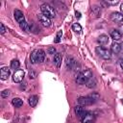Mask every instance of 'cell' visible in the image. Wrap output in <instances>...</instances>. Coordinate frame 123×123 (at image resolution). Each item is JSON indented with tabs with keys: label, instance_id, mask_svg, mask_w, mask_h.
<instances>
[{
	"label": "cell",
	"instance_id": "cell-1",
	"mask_svg": "<svg viewBox=\"0 0 123 123\" xmlns=\"http://www.w3.org/2000/svg\"><path fill=\"white\" fill-rule=\"evenodd\" d=\"M45 59V52L42 49H36L30 55V60L33 63L42 62Z\"/></svg>",
	"mask_w": 123,
	"mask_h": 123
},
{
	"label": "cell",
	"instance_id": "cell-2",
	"mask_svg": "<svg viewBox=\"0 0 123 123\" xmlns=\"http://www.w3.org/2000/svg\"><path fill=\"white\" fill-rule=\"evenodd\" d=\"M92 71L90 69H85L79 73V75L76 78V83L79 85H84L86 84L87 81L92 77Z\"/></svg>",
	"mask_w": 123,
	"mask_h": 123
},
{
	"label": "cell",
	"instance_id": "cell-3",
	"mask_svg": "<svg viewBox=\"0 0 123 123\" xmlns=\"http://www.w3.org/2000/svg\"><path fill=\"white\" fill-rule=\"evenodd\" d=\"M40 11H41L42 14L45 15L48 18H54L56 16V11H55V9L51 5H49L47 3H44V4H42L40 6Z\"/></svg>",
	"mask_w": 123,
	"mask_h": 123
},
{
	"label": "cell",
	"instance_id": "cell-4",
	"mask_svg": "<svg viewBox=\"0 0 123 123\" xmlns=\"http://www.w3.org/2000/svg\"><path fill=\"white\" fill-rule=\"evenodd\" d=\"M95 51H96V54H98V56L101 57L102 59H104V60L111 59V53L107 48H105L103 46H97L95 48Z\"/></svg>",
	"mask_w": 123,
	"mask_h": 123
},
{
	"label": "cell",
	"instance_id": "cell-5",
	"mask_svg": "<svg viewBox=\"0 0 123 123\" xmlns=\"http://www.w3.org/2000/svg\"><path fill=\"white\" fill-rule=\"evenodd\" d=\"M95 101H96V99L93 98V97H90V96L80 97V98L78 99V103H79V105H81V106H89V105L94 104Z\"/></svg>",
	"mask_w": 123,
	"mask_h": 123
},
{
	"label": "cell",
	"instance_id": "cell-6",
	"mask_svg": "<svg viewBox=\"0 0 123 123\" xmlns=\"http://www.w3.org/2000/svg\"><path fill=\"white\" fill-rule=\"evenodd\" d=\"M25 76V72L22 69H17L12 75V81L14 83H20Z\"/></svg>",
	"mask_w": 123,
	"mask_h": 123
},
{
	"label": "cell",
	"instance_id": "cell-7",
	"mask_svg": "<svg viewBox=\"0 0 123 123\" xmlns=\"http://www.w3.org/2000/svg\"><path fill=\"white\" fill-rule=\"evenodd\" d=\"M111 19L112 22L117 23V24L123 23V15H122L121 12H111Z\"/></svg>",
	"mask_w": 123,
	"mask_h": 123
},
{
	"label": "cell",
	"instance_id": "cell-8",
	"mask_svg": "<svg viewBox=\"0 0 123 123\" xmlns=\"http://www.w3.org/2000/svg\"><path fill=\"white\" fill-rule=\"evenodd\" d=\"M82 123H93L94 122V115L90 111H86L85 115L81 118Z\"/></svg>",
	"mask_w": 123,
	"mask_h": 123
},
{
	"label": "cell",
	"instance_id": "cell-9",
	"mask_svg": "<svg viewBox=\"0 0 123 123\" xmlns=\"http://www.w3.org/2000/svg\"><path fill=\"white\" fill-rule=\"evenodd\" d=\"M13 15H14L15 20H16L19 24L25 21V16H24L23 12H22L20 10H14V12H13Z\"/></svg>",
	"mask_w": 123,
	"mask_h": 123
},
{
	"label": "cell",
	"instance_id": "cell-10",
	"mask_svg": "<svg viewBox=\"0 0 123 123\" xmlns=\"http://www.w3.org/2000/svg\"><path fill=\"white\" fill-rule=\"evenodd\" d=\"M38 21L40 22L41 25H43L45 27H50L51 26V20H50V18L46 17L43 14H39L38 15Z\"/></svg>",
	"mask_w": 123,
	"mask_h": 123
},
{
	"label": "cell",
	"instance_id": "cell-11",
	"mask_svg": "<svg viewBox=\"0 0 123 123\" xmlns=\"http://www.w3.org/2000/svg\"><path fill=\"white\" fill-rule=\"evenodd\" d=\"M65 64H66L67 69H74V68L76 67V65L78 64V62H77L72 57H67V58H66Z\"/></svg>",
	"mask_w": 123,
	"mask_h": 123
},
{
	"label": "cell",
	"instance_id": "cell-12",
	"mask_svg": "<svg viewBox=\"0 0 123 123\" xmlns=\"http://www.w3.org/2000/svg\"><path fill=\"white\" fill-rule=\"evenodd\" d=\"M74 111H75L76 115H77L78 117H80V118H82V117L85 115V113L86 112V110H85V108H84V106H81V105L76 106V107L74 108Z\"/></svg>",
	"mask_w": 123,
	"mask_h": 123
},
{
	"label": "cell",
	"instance_id": "cell-13",
	"mask_svg": "<svg viewBox=\"0 0 123 123\" xmlns=\"http://www.w3.org/2000/svg\"><path fill=\"white\" fill-rule=\"evenodd\" d=\"M11 74V70L8 66H3L1 68V80H7Z\"/></svg>",
	"mask_w": 123,
	"mask_h": 123
},
{
	"label": "cell",
	"instance_id": "cell-14",
	"mask_svg": "<svg viewBox=\"0 0 123 123\" xmlns=\"http://www.w3.org/2000/svg\"><path fill=\"white\" fill-rule=\"evenodd\" d=\"M37 102H38V98H37V95H31V96L29 97V99H28V103H29V105H30L32 108H35V107L37 106Z\"/></svg>",
	"mask_w": 123,
	"mask_h": 123
},
{
	"label": "cell",
	"instance_id": "cell-15",
	"mask_svg": "<svg viewBox=\"0 0 123 123\" xmlns=\"http://www.w3.org/2000/svg\"><path fill=\"white\" fill-rule=\"evenodd\" d=\"M97 41H98L99 44H101V45H105V44H107V43L109 42V37H108L107 35H104V34H103V35H100V36L98 37Z\"/></svg>",
	"mask_w": 123,
	"mask_h": 123
},
{
	"label": "cell",
	"instance_id": "cell-16",
	"mask_svg": "<svg viewBox=\"0 0 123 123\" xmlns=\"http://www.w3.org/2000/svg\"><path fill=\"white\" fill-rule=\"evenodd\" d=\"M12 104L15 108H20L23 105V100L21 98H19V97H15V98H13L12 100Z\"/></svg>",
	"mask_w": 123,
	"mask_h": 123
},
{
	"label": "cell",
	"instance_id": "cell-17",
	"mask_svg": "<svg viewBox=\"0 0 123 123\" xmlns=\"http://www.w3.org/2000/svg\"><path fill=\"white\" fill-rule=\"evenodd\" d=\"M111 37L115 41V40H119L121 38V33L117 30H112L111 32Z\"/></svg>",
	"mask_w": 123,
	"mask_h": 123
},
{
	"label": "cell",
	"instance_id": "cell-18",
	"mask_svg": "<svg viewBox=\"0 0 123 123\" xmlns=\"http://www.w3.org/2000/svg\"><path fill=\"white\" fill-rule=\"evenodd\" d=\"M111 52L113 53V54H119V52H120V50H121V47H120V44L119 43H117L116 41H114L112 44H111Z\"/></svg>",
	"mask_w": 123,
	"mask_h": 123
},
{
	"label": "cell",
	"instance_id": "cell-19",
	"mask_svg": "<svg viewBox=\"0 0 123 123\" xmlns=\"http://www.w3.org/2000/svg\"><path fill=\"white\" fill-rule=\"evenodd\" d=\"M62 56H61L60 53L55 54V56H54V63H55V65H56L57 67H60V66H61V64H62Z\"/></svg>",
	"mask_w": 123,
	"mask_h": 123
},
{
	"label": "cell",
	"instance_id": "cell-20",
	"mask_svg": "<svg viewBox=\"0 0 123 123\" xmlns=\"http://www.w3.org/2000/svg\"><path fill=\"white\" fill-rule=\"evenodd\" d=\"M96 86H97V81H96V79L92 76V77L87 81V83H86V86H87L88 88H94Z\"/></svg>",
	"mask_w": 123,
	"mask_h": 123
},
{
	"label": "cell",
	"instance_id": "cell-21",
	"mask_svg": "<svg viewBox=\"0 0 123 123\" xmlns=\"http://www.w3.org/2000/svg\"><path fill=\"white\" fill-rule=\"evenodd\" d=\"M19 25H20V28H21V30H23V31H25V32H30V30H31V27H30V25H29V24H28L26 21H24V22L20 23Z\"/></svg>",
	"mask_w": 123,
	"mask_h": 123
},
{
	"label": "cell",
	"instance_id": "cell-22",
	"mask_svg": "<svg viewBox=\"0 0 123 123\" xmlns=\"http://www.w3.org/2000/svg\"><path fill=\"white\" fill-rule=\"evenodd\" d=\"M19 66H20V63H19V62H18L17 60H12V61L11 62V68H12V69H13V70L18 69Z\"/></svg>",
	"mask_w": 123,
	"mask_h": 123
},
{
	"label": "cell",
	"instance_id": "cell-23",
	"mask_svg": "<svg viewBox=\"0 0 123 123\" xmlns=\"http://www.w3.org/2000/svg\"><path fill=\"white\" fill-rule=\"evenodd\" d=\"M72 30H73L75 33L80 34V33L82 32V27H81V25H80L79 23H74V24L72 25Z\"/></svg>",
	"mask_w": 123,
	"mask_h": 123
},
{
	"label": "cell",
	"instance_id": "cell-24",
	"mask_svg": "<svg viewBox=\"0 0 123 123\" xmlns=\"http://www.w3.org/2000/svg\"><path fill=\"white\" fill-rule=\"evenodd\" d=\"M10 94H11V91H10L9 89H4V90L1 92V96H2L3 98H8V97L10 96Z\"/></svg>",
	"mask_w": 123,
	"mask_h": 123
},
{
	"label": "cell",
	"instance_id": "cell-25",
	"mask_svg": "<svg viewBox=\"0 0 123 123\" xmlns=\"http://www.w3.org/2000/svg\"><path fill=\"white\" fill-rule=\"evenodd\" d=\"M62 35V31H59V32H58V34H57V36H56V37H55V40H54L56 43H59V42L61 41Z\"/></svg>",
	"mask_w": 123,
	"mask_h": 123
},
{
	"label": "cell",
	"instance_id": "cell-26",
	"mask_svg": "<svg viewBox=\"0 0 123 123\" xmlns=\"http://www.w3.org/2000/svg\"><path fill=\"white\" fill-rule=\"evenodd\" d=\"M48 54H50V55H54V54H57L56 53V49L52 46V47H49L48 48Z\"/></svg>",
	"mask_w": 123,
	"mask_h": 123
},
{
	"label": "cell",
	"instance_id": "cell-27",
	"mask_svg": "<svg viewBox=\"0 0 123 123\" xmlns=\"http://www.w3.org/2000/svg\"><path fill=\"white\" fill-rule=\"evenodd\" d=\"M0 26H1V34L3 35V34H5V32L7 31V28L5 27V25H4L3 23H1V25H0Z\"/></svg>",
	"mask_w": 123,
	"mask_h": 123
},
{
	"label": "cell",
	"instance_id": "cell-28",
	"mask_svg": "<svg viewBox=\"0 0 123 123\" xmlns=\"http://www.w3.org/2000/svg\"><path fill=\"white\" fill-rule=\"evenodd\" d=\"M120 11H121V13H122V15H123V3H122L121 6H120Z\"/></svg>",
	"mask_w": 123,
	"mask_h": 123
},
{
	"label": "cell",
	"instance_id": "cell-29",
	"mask_svg": "<svg viewBox=\"0 0 123 123\" xmlns=\"http://www.w3.org/2000/svg\"><path fill=\"white\" fill-rule=\"evenodd\" d=\"M120 66H121V68L123 69V60H122V61L120 62Z\"/></svg>",
	"mask_w": 123,
	"mask_h": 123
},
{
	"label": "cell",
	"instance_id": "cell-30",
	"mask_svg": "<svg viewBox=\"0 0 123 123\" xmlns=\"http://www.w3.org/2000/svg\"><path fill=\"white\" fill-rule=\"evenodd\" d=\"M120 47H121V49H123V42L120 43Z\"/></svg>",
	"mask_w": 123,
	"mask_h": 123
},
{
	"label": "cell",
	"instance_id": "cell-31",
	"mask_svg": "<svg viewBox=\"0 0 123 123\" xmlns=\"http://www.w3.org/2000/svg\"><path fill=\"white\" fill-rule=\"evenodd\" d=\"M120 30L123 32V25H121V26H120Z\"/></svg>",
	"mask_w": 123,
	"mask_h": 123
},
{
	"label": "cell",
	"instance_id": "cell-32",
	"mask_svg": "<svg viewBox=\"0 0 123 123\" xmlns=\"http://www.w3.org/2000/svg\"><path fill=\"white\" fill-rule=\"evenodd\" d=\"M122 104H123V99H122Z\"/></svg>",
	"mask_w": 123,
	"mask_h": 123
}]
</instances>
